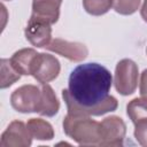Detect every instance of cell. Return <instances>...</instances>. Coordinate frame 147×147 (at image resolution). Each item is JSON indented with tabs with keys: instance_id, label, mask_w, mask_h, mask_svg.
Segmentation results:
<instances>
[{
	"instance_id": "obj_1",
	"label": "cell",
	"mask_w": 147,
	"mask_h": 147,
	"mask_svg": "<svg viewBox=\"0 0 147 147\" xmlns=\"http://www.w3.org/2000/svg\"><path fill=\"white\" fill-rule=\"evenodd\" d=\"M111 83V74L106 67L95 62L77 65L69 76L68 88L62 90L68 114L90 117L116 110L118 102L109 95Z\"/></svg>"
},
{
	"instance_id": "obj_2",
	"label": "cell",
	"mask_w": 147,
	"mask_h": 147,
	"mask_svg": "<svg viewBox=\"0 0 147 147\" xmlns=\"http://www.w3.org/2000/svg\"><path fill=\"white\" fill-rule=\"evenodd\" d=\"M64 133L79 145L100 146V123L91 119L88 116L67 115L63 119Z\"/></svg>"
},
{
	"instance_id": "obj_3",
	"label": "cell",
	"mask_w": 147,
	"mask_h": 147,
	"mask_svg": "<svg viewBox=\"0 0 147 147\" xmlns=\"http://www.w3.org/2000/svg\"><path fill=\"white\" fill-rule=\"evenodd\" d=\"M41 101L40 87L23 85L16 88L10 95V105L18 113H38Z\"/></svg>"
},
{
	"instance_id": "obj_4",
	"label": "cell",
	"mask_w": 147,
	"mask_h": 147,
	"mask_svg": "<svg viewBox=\"0 0 147 147\" xmlns=\"http://www.w3.org/2000/svg\"><path fill=\"white\" fill-rule=\"evenodd\" d=\"M138 65L130 59L119 61L115 69V88L122 95L132 94L138 86Z\"/></svg>"
},
{
	"instance_id": "obj_5",
	"label": "cell",
	"mask_w": 147,
	"mask_h": 147,
	"mask_svg": "<svg viewBox=\"0 0 147 147\" xmlns=\"http://www.w3.org/2000/svg\"><path fill=\"white\" fill-rule=\"evenodd\" d=\"M59 60L46 53H38L31 65V75L40 84H46L55 79L60 74Z\"/></svg>"
},
{
	"instance_id": "obj_6",
	"label": "cell",
	"mask_w": 147,
	"mask_h": 147,
	"mask_svg": "<svg viewBox=\"0 0 147 147\" xmlns=\"http://www.w3.org/2000/svg\"><path fill=\"white\" fill-rule=\"evenodd\" d=\"M126 126L122 118L117 116L106 117L100 123V146H122Z\"/></svg>"
},
{
	"instance_id": "obj_7",
	"label": "cell",
	"mask_w": 147,
	"mask_h": 147,
	"mask_svg": "<svg viewBox=\"0 0 147 147\" xmlns=\"http://www.w3.org/2000/svg\"><path fill=\"white\" fill-rule=\"evenodd\" d=\"M32 136L28 126L21 121H14L9 124L1 136V147H26L31 145Z\"/></svg>"
},
{
	"instance_id": "obj_8",
	"label": "cell",
	"mask_w": 147,
	"mask_h": 147,
	"mask_svg": "<svg viewBox=\"0 0 147 147\" xmlns=\"http://www.w3.org/2000/svg\"><path fill=\"white\" fill-rule=\"evenodd\" d=\"M24 33L26 40L36 47H46L51 42V37H52L51 24L45 21L30 17L25 26Z\"/></svg>"
},
{
	"instance_id": "obj_9",
	"label": "cell",
	"mask_w": 147,
	"mask_h": 147,
	"mask_svg": "<svg viewBox=\"0 0 147 147\" xmlns=\"http://www.w3.org/2000/svg\"><path fill=\"white\" fill-rule=\"evenodd\" d=\"M48 51L55 52L63 57L69 59L70 61H83L87 57L88 51L84 44L80 42H71L67 40H62L60 38H56L49 42L48 46H46Z\"/></svg>"
},
{
	"instance_id": "obj_10",
	"label": "cell",
	"mask_w": 147,
	"mask_h": 147,
	"mask_svg": "<svg viewBox=\"0 0 147 147\" xmlns=\"http://www.w3.org/2000/svg\"><path fill=\"white\" fill-rule=\"evenodd\" d=\"M61 2L62 0H33L31 17L54 24L60 16Z\"/></svg>"
},
{
	"instance_id": "obj_11",
	"label": "cell",
	"mask_w": 147,
	"mask_h": 147,
	"mask_svg": "<svg viewBox=\"0 0 147 147\" xmlns=\"http://www.w3.org/2000/svg\"><path fill=\"white\" fill-rule=\"evenodd\" d=\"M40 91H41V101H40V108L38 114L46 117H53L54 115L57 114L60 109V102L53 88L47 83L41 84Z\"/></svg>"
},
{
	"instance_id": "obj_12",
	"label": "cell",
	"mask_w": 147,
	"mask_h": 147,
	"mask_svg": "<svg viewBox=\"0 0 147 147\" xmlns=\"http://www.w3.org/2000/svg\"><path fill=\"white\" fill-rule=\"evenodd\" d=\"M38 53L32 48H23L14 53L9 59L14 69L21 75H31V65Z\"/></svg>"
},
{
	"instance_id": "obj_13",
	"label": "cell",
	"mask_w": 147,
	"mask_h": 147,
	"mask_svg": "<svg viewBox=\"0 0 147 147\" xmlns=\"http://www.w3.org/2000/svg\"><path fill=\"white\" fill-rule=\"evenodd\" d=\"M26 126L32 136L38 140H51L54 137V131L52 125L40 118H30L26 123Z\"/></svg>"
},
{
	"instance_id": "obj_14",
	"label": "cell",
	"mask_w": 147,
	"mask_h": 147,
	"mask_svg": "<svg viewBox=\"0 0 147 147\" xmlns=\"http://www.w3.org/2000/svg\"><path fill=\"white\" fill-rule=\"evenodd\" d=\"M126 113L133 124L147 119V99L136 98L126 106Z\"/></svg>"
},
{
	"instance_id": "obj_15",
	"label": "cell",
	"mask_w": 147,
	"mask_h": 147,
	"mask_svg": "<svg viewBox=\"0 0 147 147\" xmlns=\"http://www.w3.org/2000/svg\"><path fill=\"white\" fill-rule=\"evenodd\" d=\"M1 88H6L11 86L15 82L21 78V74H18L10 63L9 59H1Z\"/></svg>"
},
{
	"instance_id": "obj_16",
	"label": "cell",
	"mask_w": 147,
	"mask_h": 147,
	"mask_svg": "<svg viewBox=\"0 0 147 147\" xmlns=\"http://www.w3.org/2000/svg\"><path fill=\"white\" fill-rule=\"evenodd\" d=\"M83 6L88 14L100 16L106 14L110 7H113V0H83Z\"/></svg>"
},
{
	"instance_id": "obj_17",
	"label": "cell",
	"mask_w": 147,
	"mask_h": 147,
	"mask_svg": "<svg viewBox=\"0 0 147 147\" xmlns=\"http://www.w3.org/2000/svg\"><path fill=\"white\" fill-rule=\"evenodd\" d=\"M140 0H113V8L121 15H131L139 8Z\"/></svg>"
},
{
	"instance_id": "obj_18",
	"label": "cell",
	"mask_w": 147,
	"mask_h": 147,
	"mask_svg": "<svg viewBox=\"0 0 147 147\" xmlns=\"http://www.w3.org/2000/svg\"><path fill=\"white\" fill-rule=\"evenodd\" d=\"M134 137L137 141L141 146L147 147V119L138 122L137 124H134Z\"/></svg>"
},
{
	"instance_id": "obj_19",
	"label": "cell",
	"mask_w": 147,
	"mask_h": 147,
	"mask_svg": "<svg viewBox=\"0 0 147 147\" xmlns=\"http://www.w3.org/2000/svg\"><path fill=\"white\" fill-rule=\"evenodd\" d=\"M140 95L144 99H147V69H145L140 76V85H139Z\"/></svg>"
},
{
	"instance_id": "obj_20",
	"label": "cell",
	"mask_w": 147,
	"mask_h": 147,
	"mask_svg": "<svg viewBox=\"0 0 147 147\" xmlns=\"http://www.w3.org/2000/svg\"><path fill=\"white\" fill-rule=\"evenodd\" d=\"M140 14H141L142 20L147 23V0H145V1H144V5H142L141 10H140Z\"/></svg>"
},
{
	"instance_id": "obj_21",
	"label": "cell",
	"mask_w": 147,
	"mask_h": 147,
	"mask_svg": "<svg viewBox=\"0 0 147 147\" xmlns=\"http://www.w3.org/2000/svg\"><path fill=\"white\" fill-rule=\"evenodd\" d=\"M146 53H147V49H146Z\"/></svg>"
}]
</instances>
